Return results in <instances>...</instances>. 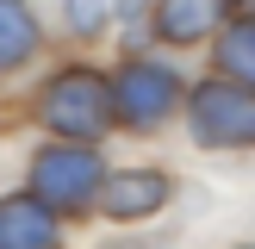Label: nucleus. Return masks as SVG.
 <instances>
[{"mask_svg": "<svg viewBox=\"0 0 255 249\" xmlns=\"http://www.w3.org/2000/svg\"><path fill=\"white\" fill-rule=\"evenodd\" d=\"M100 199H106L112 218H149V212L168 206V174L162 168H119L112 181H100Z\"/></svg>", "mask_w": 255, "mask_h": 249, "instance_id": "nucleus-5", "label": "nucleus"}, {"mask_svg": "<svg viewBox=\"0 0 255 249\" xmlns=\"http://www.w3.org/2000/svg\"><path fill=\"white\" fill-rule=\"evenodd\" d=\"M106 87H112V112L125 124H162L174 112V94H181L174 69H162V62H125L119 81H106Z\"/></svg>", "mask_w": 255, "mask_h": 249, "instance_id": "nucleus-4", "label": "nucleus"}, {"mask_svg": "<svg viewBox=\"0 0 255 249\" xmlns=\"http://www.w3.org/2000/svg\"><path fill=\"white\" fill-rule=\"evenodd\" d=\"M37 112H44V124L56 137H100L106 119H112V87H106V75H94V69H62L56 81L44 87Z\"/></svg>", "mask_w": 255, "mask_h": 249, "instance_id": "nucleus-1", "label": "nucleus"}, {"mask_svg": "<svg viewBox=\"0 0 255 249\" xmlns=\"http://www.w3.org/2000/svg\"><path fill=\"white\" fill-rule=\"evenodd\" d=\"M37 50V19L25 0H0V69H19Z\"/></svg>", "mask_w": 255, "mask_h": 249, "instance_id": "nucleus-8", "label": "nucleus"}, {"mask_svg": "<svg viewBox=\"0 0 255 249\" xmlns=\"http://www.w3.org/2000/svg\"><path fill=\"white\" fill-rule=\"evenodd\" d=\"M187 124L206 149H249L255 143V87L243 81H206L187 100Z\"/></svg>", "mask_w": 255, "mask_h": 249, "instance_id": "nucleus-2", "label": "nucleus"}, {"mask_svg": "<svg viewBox=\"0 0 255 249\" xmlns=\"http://www.w3.org/2000/svg\"><path fill=\"white\" fill-rule=\"evenodd\" d=\"M243 6H249V12H255V0H243Z\"/></svg>", "mask_w": 255, "mask_h": 249, "instance_id": "nucleus-11", "label": "nucleus"}, {"mask_svg": "<svg viewBox=\"0 0 255 249\" xmlns=\"http://www.w3.org/2000/svg\"><path fill=\"white\" fill-rule=\"evenodd\" d=\"M218 69L231 75V81L255 87V12H249V19H237L231 31L218 37Z\"/></svg>", "mask_w": 255, "mask_h": 249, "instance_id": "nucleus-9", "label": "nucleus"}, {"mask_svg": "<svg viewBox=\"0 0 255 249\" xmlns=\"http://www.w3.org/2000/svg\"><path fill=\"white\" fill-rule=\"evenodd\" d=\"M62 12H69L75 37H100L112 25V12H119V0H62Z\"/></svg>", "mask_w": 255, "mask_h": 249, "instance_id": "nucleus-10", "label": "nucleus"}, {"mask_svg": "<svg viewBox=\"0 0 255 249\" xmlns=\"http://www.w3.org/2000/svg\"><path fill=\"white\" fill-rule=\"evenodd\" d=\"M100 193V156L87 143H50L44 156L31 162V199H44V206H87V199Z\"/></svg>", "mask_w": 255, "mask_h": 249, "instance_id": "nucleus-3", "label": "nucleus"}, {"mask_svg": "<svg viewBox=\"0 0 255 249\" xmlns=\"http://www.w3.org/2000/svg\"><path fill=\"white\" fill-rule=\"evenodd\" d=\"M56 243V224H50V206L31 193L0 199V249H50Z\"/></svg>", "mask_w": 255, "mask_h": 249, "instance_id": "nucleus-7", "label": "nucleus"}, {"mask_svg": "<svg viewBox=\"0 0 255 249\" xmlns=\"http://www.w3.org/2000/svg\"><path fill=\"white\" fill-rule=\"evenodd\" d=\"M231 12V0H156V37L162 44H199Z\"/></svg>", "mask_w": 255, "mask_h": 249, "instance_id": "nucleus-6", "label": "nucleus"}]
</instances>
